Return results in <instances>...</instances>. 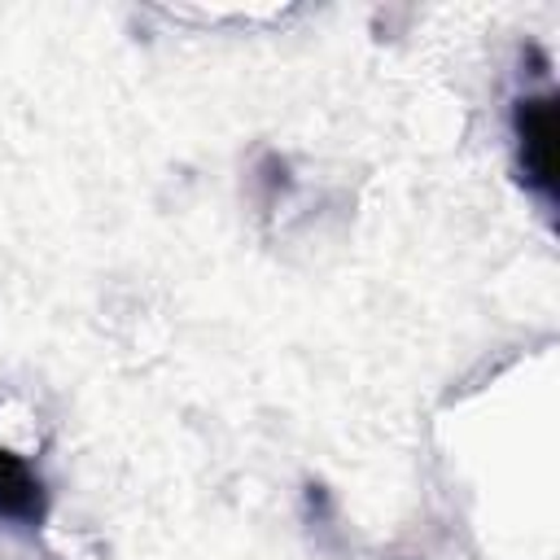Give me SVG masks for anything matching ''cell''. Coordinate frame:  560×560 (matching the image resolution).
I'll return each instance as SVG.
<instances>
[{
  "instance_id": "1",
  "label": "cell",
  "mask_w": 560,
  "mask_h": 560,
  "mask_svg": "<svg viewBox=\"0 0 560 560\" xmlns=\"http://www.w3.org/2000/svg\"><path fill=\"white\" fill-rule=\"evenodd\" d=\"M512 136H516V171L525 188L551 206L560 192V101L556 92L516 96Z\"/></svg>"
},
{
  "instance_id": "2",
  "label": "cell",
  "mask_w": 560,
  "mask_h": 560,
  "mask_svg": "<svg viewBox=\"0 0 560 560\" xmlns=\"http://www.w3.org/2000/svg\"><path fill=\"white\" fill-rule=\"evenodd\" d=\"M48 521V486L35 464L9 446H0V525L39 529Z\"/></svg>"
},
{
  "instance_id": "3",
  "label": "cell",
  "mask_w": 560,
  "mask_h": 560,
  "mask_svg": "<svg viewBox=\"0 0 560 560\" xmlns=\"http://www.w3.org/2000/svg\"><path fill=\"white\" fill-rule=\"evenodd\" d=\"M254 184H258V192H262V206H276V201L293 188L289 162H284L280 153H262V162H258V171H254Z\"/></svg>"
},
{
  "instance_id": "4",
  "label": "cell",
  "mask_w": 560,
  "mask_h": 560,
  "mask_svg": "<svg viewBox=\"0 0 560 560\" xmlns=\"http://www.w3.org/2000/svg\"><path fill=\"white\" fill-rule=\"evenodd\" d=\"M306 512H311V516H319V521L328 516V490H324V486H315V481L306 486Z\"/></svg>"
}]
</instances>
